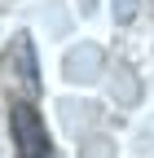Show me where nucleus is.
<instances>
[{"label": "nucleus", "instance_id": "nucleus-3", "mask_svg": "<svg viewBox=\"0 0 154 158\" xmlns=\"http://www.w3.org/2000/svg\"><path fill=\"white\" fill-rule=\"evenodd\" d=\"M13 57H18V84L27 92H35V57H31V35H13Z\"/></svg>", "mask_w": 154, "mask_h": 158}, {"label": "nucleus", "instance_id": "nucleus-2", "mask_svg": "<svg viewBox=\"0 0 154 158\" xmlns=\"http://www.w3.org/2000/svg\"><path fill=\"white\" fill-rule=\"evenodd\" d=\"M97 70H101V53L92 48V44H84V48H75L71 57H66V75L71 79H97Z\"/></svg>", "mask_w": 154, "mask_h": 158}, {"label": "nucleus", "instance_id": "nucleus-1", "mask_svg": "<svg viewBox=\"0 0 154 158\" xmlns=\"http://www.w3.org/2000/svg\"><path fill=\"white\" fill-rule=\"evenodd\" d=\"M9 127H13V141H18V154L22 158H57L49 132H44V118L31 106H13L9 110Z\"/></svg>", "mask_w": 154, "mask_h": 158}]
</instances>
